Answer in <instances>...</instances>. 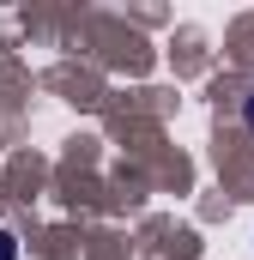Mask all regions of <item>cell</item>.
Returning <instances> with one entry per match:
<instances>
[{"instance_id":"obj_1","label":"cell","mask_w":254,"mask_h":260,"mask_svg":"<svg viewBox=\"0 0 254 260\" xmlns=\"http://www.w3.org/2000/svg\"><path fill=\"white\" fill-rule=\"evenodd\" d=\"M0 260H18V236L12 230H0Z\"/></svg>"},{"instance_id":"obj_2","label":"cell","mask_w":254,"mask_h":260,"mask_svg":"<svg viewBox=\"0 0 254 260\" xmlns=\"http://www.w3.org/2000/svg\"><path fill=\"white\" fill-rule=\"evenodd\" d=\"M242 115H248V127H254V91H248V109H242Z\"/></svg>"}]
</instances>
